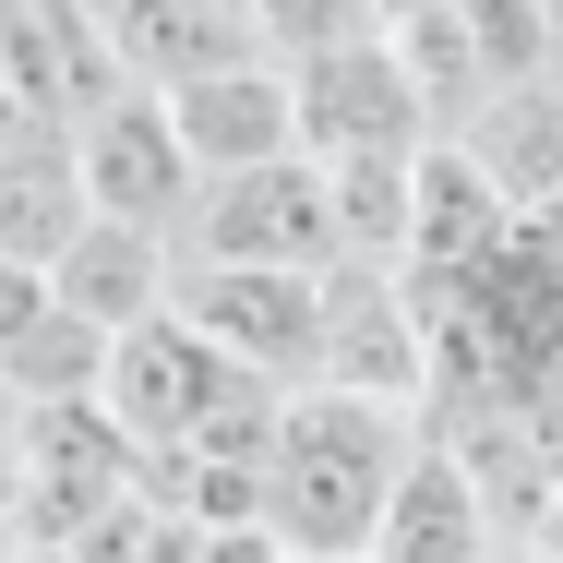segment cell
<instances>
[{"instance_id":"7a4b0ae2","label":"cell","mask_w":563,"mask_h":563,"mask_svg":"<svg viewBox=\"0 0 563 563\" xmlns=\"http://www.w3.org/2000/svg\"><path fill=\"white\" fill-rule=\"evenodd\" d=\"M168 312L205 347H228L252 384L312 396L324 384V276H264V264H180Z\"/></svg>"},{"instance_id":"7402d4cb","label":"cell","mask_w":563,"mask_h":563,"mask_svg":"<svg viewBox=\"0 0 563 563\" xmlns=\"http://www.w3.org/2000/svg\"><path fill=\"white\" fill-rule=\"evenodd\" d=\"M24 12H36V0H0V48H12V24H24Z\"/></svg>"},{"instance_id":"9a60e30c","label":"cell","mask_w":563,"mask_h":563,"mask_svg":"<svg viewBox=\"0 0 563 563\" xmlns=\"http://www.w3.org/2000/svg\"><path fill=\"white\" fill-rule=\"evenodd\" d=\"M336 192V252L372 276H408V240H420V156H347L324 168Z\"/></svg>"},{"instance_id":"d6986e66","label":"cell","mask_w":563,"mask_h":563,"mask_svg":"<svg viewBox=\"0 0 563 563\" xmlns=\"http://www.w3.org/2000/svg\"><path fill=\"white\" fill-rule=\"evenodd\" d=\"M48 300H60V288H48L36 264H0V360L36 336V324H48Z\"/></svg>"},{"instance_id":"3957f363","label":"cell","mask_w":563,"mask_h":563,"mask_svg":"<svg viewBox=\"0 0 563 563\" xmlns=\"http://www.w3.org/2000/svg\"><path fill=\"white\" fill-rule=\"evenodd\" d=\"M180 264H264V276H336V192L312 156L252 168V180H205V205L180 228Z\"/></svg>"},{"instance_id":"5b68a950","label":"cell","mask_w":563,"mask_h":563,"mask_svg":"<svg viewBox=\"0 0 563 563\" xmlns=\"http://www.w3.org/2000/svg\"><path fill=\"white\" fill-rule=\"evenodd\" d=\"M73 168H85V205L109 228H144V240H180L192 205H205V168H192L180 120H168V97H144V85L97 132H73Z\"/></svg>"},{"instance_id":"e0dca14e","label":"cell","mask_w":563,"mask_h":563,"mask_svg":"<svg viewBox=\"0 0 563 563\" xmlns=\"http://www.w3.org/2000/svg\"><path fill=\"white\" fill-rule=\"evenodd\" d=\"M455 12H467V48H479V73H492V97H504V85H540V73H563L552 12H540V0H455Z\"/></svg>"},{"instance_id":"44dd1931","label":"cell","mask_w":563,"mask_h":563,"mask_svg":"<svg viewBox=\"0 0 563 563\" xmlns=\"http://www.w3.org/2000/svg\"><path fill=\"white\" fill-rule=\"evenodd\" d=\"M372 12H384V24H408V12H432V0H372Z\"/></svg>"},{"instance_id":"ac0fdd59","label":"cell","mask_w":563,"mask_h":563,"mask_svg":"<svg viewBox=\"0 0 563 563\" xmlns=\"http://www.w3.org/2000/svg\"><path fill=\"white\" fill-rule=\"evenodd\" d=\"M252 36H264V60H324V48H360V36H384V12L372 0H252Z\"/></svg>"},{"instance_id":"30bf717a","label":"cell","mask_w":563,"mask_h":563,"mask_svg":"<svg viewBox=\"0 0 563 563\" xmlns=\"http://www.w3.org/2000/svg\"><path fill=\"white\" fill-rule=\"evenodd\" d=\"M97 24H109L120 73H132L144 97H180V85H205V73L264 60V36H252L240 0H97Z\"/></svg>"},{"instance_id":"603a6c76","label":"cell","mask_w":563,"mask_h":563,"mask_svg":"<svg viewBox=\"0 0 563 563\" xmlns=\"http://www.w3.org/2000/svg\"><path fill=\"white\" fill-rule=\"evenodd\" d=\"M540 12H552V48H563V0H540Z\"/></svg>"},{"instance_id":"9c48e42d","label":"cell","mask_w":563,"mask_h":563,"mask_svg":"<svg viewBox=\"0 0 563 563\" xmlns=\"http://www.w3.org/2000/svg\"><path fill=\"white\" fill-rule=\"evenodd\" d=\"M180 144L205 180H252V168H288L300 156V97H288V60H240V73H205L168 97Z\"/></svg>"},{"instance_id":"5bb4252c","label":"cell","mask_w":563,"mask_h":563,"mask_svg":"<svg viewBox=\"0 0 563 563\" xmlns=\"http://www.w3.org/2000/svg\"><path fill=\"white\" fill-rule=\"evenodd\" d=\"M97 228L85 205V168H73V132H48V144H24L12 168H0V264H36V276H60V252Z\"/></svg>"},{"instance_id":"7c38bea8","label":"cell","mask_w":563,"mask_h":563,"mask_svg":"<svg viewBox=\"0 0 563 563\" xmlns=\"http://www.w3.org/2000/svg\"><path fill=\"white\" fill-rule=\"evenodd\" d=\"M455 156L516 205V228L528 217H552L563 205V73H540V85H504L492 109L455 132Z\"/></svg>"},{"instance_id":"8fae6325","label":"cell","mask_w":563,"mask_h":563,"mask_svg":"<svg viewBox=\"0 0 563 563\" xmlns=\"http://www.w3.org/2000/svg\"><path fill=\"white\" fill-rule=\"evenodd\" d=\"M492 552H516V540L492 528L479 467L455 455V432H420L408 479H396V504H384V540H372V563H492Z\"/></svg>"},{"instance_id":"52a82bcc","label":"cell","mask_w":563,"mask_h":563,"mask_svg":"<svg viewBox=\"0 0 563 563\" xmlns=\"http://www.w3.org/2000/svg\"><path fill=\"white\" fill-rule=\"evenodd\" d=\"M324 396H372V408L420 420V396H432V324H420L408 276H372V264L324 276Z\"/></svg>"},{"instance_id":"6da1fadb","label":"cell","mask_w":563,"mask_h":563,"mask_svg":"<svg viewBox=\"0 0 563 563\" xmlns=\"http://www.w3.org/2000/svg\"><path fill=\"white\" fill-rule=\"evenodd\" d=\"M420 455V420L408 408H372V396H288L276 420V455H264V540L300 563H336L384 540V504Z\"/></svg>"},{"instance_id":"ffe728a7","label":"cell","mask_w":563,"mask_h":563,"mask_svg":"<svg viewBox=\"0 0 563 563\" xmlns=\"http://www.w3.org/2000/svg\"><path fill=\"white\" fill-rule=\"evenodd\" d=\"M528 252H540V264L563 276V205H552V217H528Z\"/></svg>"},{"instance_id":"4fadbf2b","label":"cell","mask_w":563,"mask_h":563,"mask_svg":"<svg viewBox=\"0 0 563 563\" xmlns=\"http://www.w3.org/2000/svg\"><path fill=\"white\" fill-rule=\"evenodd\" d=\"M60 312H85L97 336H132V324H156L168 312V288H180V240H144V228H85L73 252H60Z\"/></svg>"},{"instance_id":"ba28073f","label":"cell","mask_w":563,"mask_h":563,"mask_svg":"<svg viewBox=\"0 0 563 563\" xmlns=\"http://www.w3.org/2000/svg\"><path fill=\"white\" fill-rule=\"evenodd\" d=\"M0 85L48 120V132H97V120L132 97V73H120L97 0H36V12L12 24V48H0Z\"/></svg>"},{"instance_id":"8992f818","label":"cell","mask_w":563,"mask_h":563,"mask_svg":"<svg viewBox=\"0 0 563 563\" xmlns=\"http://www.w3.org/2000/svg\"><path fill=\"white\" fill-rule=\"evenodd\" d=\"M228 396H252V372L228 360V347H205L180 312H156V324H132L109 360V420L132 432V455H180L205 420H217Z\"/></svg>"},{"instance_id":"277c9868","label":"cell","mask_w":563,"mask_h":563,"mask_svg":"<svg viewBox=\"0 0 563 563\" xmlns=\"http://www.w3.org/2000/svg\"><path fill=\"white\" fill-rule=\"evenodd\" d=\"M288 97H300V156H312V168H347V156H432V144H444L432 109H420V85H408V60H396V36H360V48L300 60Z\"/></svg>"},{"instance_id":"2e32d148","label":"cell","mask_w":563,"mask_h":563,"mask_svg":"<svg viewBox=\"0 0 563 563\" xmlns=\"http://www.w3.org/2000/svg\"><path fill=\"white\" fill-rule=\"evenodd\" d=\"M384 36H396V60H408V85H420V109H432L444 144L492 109V73H479V48H467V12H455V0L408 12V24H384Z\"/></svg>"}]
</instances>
